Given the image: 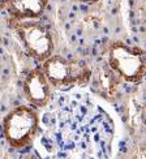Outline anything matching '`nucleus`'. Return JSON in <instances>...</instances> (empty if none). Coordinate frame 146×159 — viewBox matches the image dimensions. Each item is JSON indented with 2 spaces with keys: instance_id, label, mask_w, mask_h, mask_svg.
I'll return each mask as SVG.
<instances>
[{
  "instance_id": "nucleus-12",
  "label": "nucleus",
  "mask_w": 146,
  "mask_h": 159,
  "mask_svg": "<svg viewBox=\"0 0 146 159\" xmlns=\"http://www.w3.org/2000/svg\"><path fill=\"white\" fill-rule=\"evenodd\" d=\"M5 2H7V0H0V4H4Z\"/></svg>"
},
{
  "instance_id": "nucleus-9",
  "label": "nucleus",
  "mask_w": 146,
  "mask_h": 159,
  "mask_svg": "<svg viewBox=\"0 0 146 159\" xmlns=\"http://www.w3.org/2000/svg\"><path fill=\"white\" fill-rule=\"evenodd\" d=\"M21 159H41L38 155H35V154H33V153H29V154H26V155H24Z\"/></svg>"
},
{
  "instance_id": "nucleus-4",
  "label": "nucleus",
  "mask_w": 146,
  "mask_h": 159,
  "mask_svg": "<svg viewBox=\"0 0 146 159\" xmlns=\"http://www.w3.org/2000/svg\"><path fill=\"white\" fill-rule=\"evenodd\" d=\"M43 72L54 89L85 86L91 81L93 68L81 59H69L63 55H52L42 65Z\"/></svg>"
},
{
  "instance_id": "nucleus-11",
  "label": "nucleus",
  "mask_w": 146,
  "mask_h": 159,
  "mask_svg": "<svg viewBox=\"0 0 146 159\" xmlns=\"http://www.w3.org/2000/svg\"><path fill=\"white\" fill-rule=\"evenodd\" d=\"M142 103H144V110L146 111V90H145V94H144V101H142Z\"/></svg>"
},
{
  "instance_id": "nucleus-1",
  "label": "nucleus",
  "mask_w": 146,
  "mask_h": 159,
  "mask_svg": "<svg viewBox=\"0 0 146 159\" xmlns=\"http://www.w3.org/2000/svg\"><path fill=\"white\" fill-rule=\"evenodd\" d=\"M8 26L15 33L26 54L38 63L43 64L54 55V35L42 20L8 18Z\"/></svg>"
},
{
  "instance_id": "nucleus-10",
  "label": "nucleus",
  "mask_w": 146,
  "mask_h": 159,
  "mask_svg": "<svg viewBox=\"0 0 146 159\" xmlns=\"http://www.w3.org/2000/svg\"><path fill=\"white\" fill-rule=\"evenodd\" d=\"M75 2H80V3H86V4H91V3H97L99 0H75Z\"/></svg>"
},
{
  "instance_id": "nucleus-7",
  "label": "nucleus",
  "mask_w": 146,
  "mask_h": 159,
  "mask_svg": "<svg viewBox=\"0 0 146 159\" xmlns=\"http://www.w3.org/2000/svg\"><path fill=\"white\" fill-rule=\"evenodd\" d=\"M48 0H7L0 4L2 9L13 20H41Z\"/></svg>"
},
{
  "instance_id": "nucleus-8",
  "label": "nucleus",
  "mask_w": 146,
  "mask_h": 159,
  "mask_svg": "<svg viewBox=\"0 0 146 159\" xmlns=\"http://www.w3.org/2000/svg\"><path fill=\"white\" fill-rule=\"evenodd\" d=\"M129 159H146V140L138 145Z\"/></svg>"
},
{
  "instance_id": "nucleus-5",
  "label": "nucleus",
  "mask_w": 146,
  "mask_h": 159,
  "mask_svg": "<svg viewBox=\"0 0 146 159\" xmlns=\"http://www.w3.org/2000/svg\"><path fill=\"white\" fill-rule=\"evenodd\" d=\"M52 90L54 86L51 85L42 67L31 69L24 78L22 94L26 101L34 107H46L52 98Z\"/></svg>"
},
{
  "instance_id": "nucleus-6",
  "label": "nucleus",
  "mask_w": 146,
  "mask_h": 159,
  "mask_svg": "<svg viewBox=\"0 0 146 159\" xmlns=\"http://www.w3.org/2000/svg\"><path fill=\"white\" fill-rule=\"evenodd\" d=\"M121 81H123L121 77L103 59V61L99 63L93 69V76L90 82L93 85V90L97 91L99 95H102L103 98L108 99V101H114L119 95Z\"/></svg>"
},
{
  "instance_id": "nucleus-2",
  "label": "nucleus",
  "mask_w": 146,
  "mask_h": 159,
  "mask_svg": "<svg viewBox=\"0 0 146 159\" xmlns=\"http://www.w3.org/2000/svg\"><path fill=\"white\" fill-rule=\"evenodd\" d=\"M104 60L124 82L140 84L146 76V52L140 47L114 41L104 48Z\"/></svg>"
},
{
  "instance_id": "nucleus-3",
  "label": "nucleus",
  "mask_w": 146,
  "mask_h": 159,
  "mask_svg": "<svg viewBox=\"0 0 146 159\" xmlns=\"http://www.w3.org/2000/svg\"><path fill=\"white\" fill-rule=\"evenodd\" d=\"M39 129V115L31 106H17L3 119V136L12 149L28 148Z\"/></svg>"
}]
</instances>
